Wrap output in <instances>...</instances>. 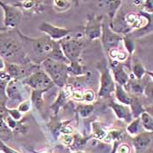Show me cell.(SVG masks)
I'll return each mask as SVG.
<instances>
[{"label":"cell","instance_id":"6da1fadb","mask_svg":"<svg viewBox=\"0 0 153 153\" xmlns=\"http://www.w3.org/2000/svg\"><path fill=\"white\" fill-rule=\"evenodd\" d=\"M0 57L6 62L15 64H25L31 61L24 53L22 40L20 38H16L12 32L0 33Z\"/></svg>","mask_w":153,"mask_h":153},{"label":"cell","instance_id":"7a4b0ae2","mask_svg":"<svg viewBox=\"0 0 153 153\" xmlns=\"http://www.w3.org/2000/svg\"><path fill=\"white\" fill-rule=\"evenodd\" d=\"M42 65L45 68L44 72L49 76L53 83L60 88H64V86L68 83V65L50 58L44 59Z\"/></svg>","mask_w":153,"mask_h":153},{"label":"cell","instance_id":"3957f363","mask_svg":"<svg viewBox=\"0 0 153 153\" xmlns=\"http://www.w3.org/2000/svg\"><path fill=\"white\" fill-rule=\"evenodd\" d=\"M17 33L22 41L28 42L29 45H31L32 50L33 51V53L35 54H37L39 57L45 58V59L49 58L50 54L52 53L53 48L57 43V41L52 40L47 35L39 37V38L35 39V38H30V37L23 35L19 30H17Z\"/></svg>","mask_w":153,"mask_h":153},{"label":"cell","instance_id":"277c9868","mask_svg":"<svg viewBox=\"0 0 153 153\" xmlns=\"http://www.w3.org/2000/svg\"><path fill=\"white\" fill-rule=\"evenodd\" d=\"M59 44L65 57L69 62L79 60L84 47L83 39L68 36L59 40Z\"/></svg>","mask_w":153,"mask_h":153},{"label":"cell","instance_id":"5b68a950","mask_svg":"<svg viewBox=\"0 0 153 153\" xmlns=\"http://www.w3.org/2000/svg\"><path fill=\"white\" fill-rule=\"evenodd\" d=\"M5 62L4 71L9 75L10 79L17 80V81H23L26 77L31 75L33 73L39 69L37 64H33L32 61L25 63V64H15Z\"/></svg>","mask_w":153,"mask_h":153},{"label":"cell","instance_id":"8992f818","mask_svg":"<svg viewBox=\"0 0 153 153\" xmlns=\"http://www.w3.org/2000/svg\"><path fill=\"white\" fill-rule=\"evenodd\" d=\"M21 82L24 85L28 86L30 88H32V90L38 91H48L53 86V83L49 78V76L44 71L40 69L33 73L31 75H29Z\"/></svg>","mask_w":153,"mask_h":153},{"label":"cell","instance_id":"52a82bcc","mask_svg":"<svg viewBox=\"0 0 153 153\" xmlns=\"http://www.w3.org/2000/svg\"><path fill=\"white\" fill-rule=\"evenodd\" d=\"M99 70L101 72V78H100L101 86L98 92V96L101 98L109 97L110 94L115 92L116 83L114 82L112 74H110L109 68L105 65V63L103 62L100 63Z\"/></svg>","mask_w":153,"mask_h":153},{"label":"cell","instance_id":"ba28073f","mask_svg":"<svg viewBox=\"0 0 153 153\" xmlns=\"http://www.w3.org/2000/svg\"><path fill=\"white\" fill-rule=\"evenodd\" d=\"M0 6L4 11V28L15 29L19 25V24L22 18V12L15 5H11L4 2L0 1Z\"/></svg>","mask_w":153,"mask_h":153},{"label":"cell","instance_id":"9c48e42d","mask_svg":"<svg viewBox=\"0 0 153 153\" xmlns=\"http://www.w3.org/2000/svg\"><path fill=\"white\" fill-rule=\"evenodd\" d=\"M102 45L107 51L108 52L111 49L117 48L119 43L123 40V37L113 32L109 25L105 22H102Z\"/></svg>","mask_w":153,"mask_h":153},{"label":"cell","instance_id":"30bf717a","mask_svg":"<svg viewBox=\"0 0 153 153\" xmlns=\"http://www.w3.org/2000/svg\"><path fill=\"white\" fill-rule=\"evenodd\" d=\"M25 86L21 81H17L11 79L6 86L5 93L7 96V102H22L25 101L24 99L23 87Z\"/></svg>","mask_w":153,"mask_h":153},{"label":"cell","instance_id":"8fae6325","mask_svg":"<svg viewBox=\"0 0 153 153\" xmlns=\"http://www.w3.org/2000/svg\"><path fill=\"white\" fill-rule=\"evenodd\" d=\"M39 29L42 33H46V35L48 36L52 40L57 41V42L63 39L64 38L68 37L69 35V33H72L70 29L56 26L52 24L47 23V22H43L39 25Z\"/></svg>","mask_w":153,"mask_h":153},{"label":"cell","instance_id":"7c38bea8","mask_svg":"<svg viewBox=\"0 0 153 153\" xmlns=\"http://www.w3.org/2000/svg\"><path fill=\"white\" fill-rule=\"evenodd\" d=\"M102 17H92L87 24L84 33L90 40L99 39L102 35Z\"/></svg>","mask_w":153,"mask_h":153},{"label":"cell","instance_id":"4fadbf2b","mask_svg":"<svg viewBox=\"0 0 153 153\" xmlns=\"http://www.w3.org/2000/svg\"><path fill=\"white\" fill-rule=\"evenodd\" d=\"M152 140V132H141L133 137V145L136 153H145Z\"/></svg>","mask_w":153,"mask_h":153},{"label":"cell","instance_id":"5bb4252c","mask_svg":"<svg viewBox=\"0 0 153 153\" xmlns=\"http://www.w3.org/2000/svg\"><path fill=\"white\" fill-rule=\"evenodd\" d=\"M108 107H110L113 109L114 113L116 114V116H117V117L118 119L123 120V121H125L128 123H130V122L133 120L131 110H130V108L128 106L112 101V102H110L108 103Z\"/></svg>","mask_w":153,"mask_h":153},{"label":"cell","instance_id":"9a60e30c","mask_svg":"<svg viewBox=\"0 0 153 153\" xmlns=\"http://www.w3.org/2000/svg\"><path fill=\"white\" fill-rule=\"evenodd\" d=\"M113 62H114V64H111V68L113 71L114 82H115V83H117L118 85L124 88L128 82L129 79H130L129 75L124 69V68L121 64H119L116 60H114Z\"/></svg>","mask_w":153,"mask_h":153},{"label":"cell","instance_id":"2e32d148","mask_svg":"<svg viewBox=\"0 0 153 153\" xmlns=\"http://www.w3.org/2000/svg\"><path fill=\"white\" fill-rule=\"evenodd\" d=\"M95 3L98 4V7L107 9L110 22L116 17V13L122 4V1H99Z\"/></svg>","mask_w":153,"mask_h":153},{"label":"cell","instance_id":"e0dca14e","mask_svg":"<svg viewBox=\"0 0 153 153\" xmlns=\"http://www.w3.org/2000/svg\"><path fill=\"white\" fill-rule=\"evenodd\" d=\"M71 97V94L68 93L63 88L59 90V94L56 98V100L54 101V102L50 106V108L53 110L54 115H57L59 112V108H61L62 107L65 105V103L67 102V101Z\"/></svg>","mask_w":153,"mask_h":153},{"label":"cell","instance_id":"ac0fdd59","mask_svg":"<svg viewBox=\"0 0 153 153\" xmlns=\"http://www.w3.org/2000/svg\"><path fill=\"white\" fill-rule=\"evenodd\" d=\"M124 88H126V89L128 90L127 91L128 93L130 92L131 94H135V96L143 94L144 92V88H145L141 80H137L134 77H132L131 79H129L128 82Z\"/></svg>","mask_w":153,"mask_h":153},{"label":"cell","instance_id":"d6986e66","mask_svg":"<svg viewBox=\"0 0 153 153\" xmlns=\"http://www.w3.org/2000/svg\"><path fill=\"white\" fill-rule=\"evenodd\" d=\"M115 94H116L117 99L120 102L121 104H123V105H126V106L130 105L132 96H130L123 87L118 85L117 83H116V86H115Z\"/></svg>","mask_w":153,"mask_h":153},{"label":"cell","instance_id":"ffe728a7","mask_svg":"<svg viewBox=\"0 0 153 153\" xmlns=\"http://www.w3.org/2000/svg\"><path fill=\"white\" fill-rule=\"evenodd\" d=\"M123 130H110L108 131H107L106 137L104 138L103 141L108 143H113L114 145L116 146V149H117V145L120 144V142L123 140ZM116 152V150H115Z\"/></svg>","mask_w":153,"mask_h":153},{"label":"cell","instance_id":"44dd1931","mask_svg":"<svg viewBox=\"0 0 153 153\" xmlns=\"http://www.w3.org/2000/svg\"><path fill=\"white\" fill-rule=\"evenodd\" d=\"M68 74L73 76H82L85 74V68L79 60L72 61L68 65Z\"/></svg>","mask_w":153,"mask_h":153},{"label":"cell","instance_id":"7402d4cb","mask_svg":"<svg viewBox=\"0 0 153 153\" xmlns=\"http://www.w3.org/2000/svg\"><path fill=\"white\" fill-rule=\"evenodd\" d=\"M73 137H74V141H73V143L70 146V148L73 151H75V152H81V150L87 144V142L89 138V137H82L78 134L73 136Z\"/></svg>","mask_w":153,"mask_h":153},{"label":"cell","instance_id":"603a6c76","mask_svg":"<svg viewBox=\"0 0 153 153\" xmlns=\"http://www.w3.org/2000/svg\"><path fill=\"white\" fill-rule=\"evenodd\" d=\"M92 132H93V137H94V138L97 139V140H100V141H103L104 140L107 134L106 129L102 124H100L97 122L93 123Z\"/></svg>","mask_w":153,"mask_h":153},{"label":"cell","instance_id":"cb8c5ba5","mask_svg":"<svg viewBox=\"0 0 153 153\" xmlns=\"http://www.w3.org/2000/svg\"><path fill=\"white\" fill-rule=\"evenodd\" d=\"M140 122L143 128L146 130L147 132H152L153 130V121L152 116L146 112L143 111L140 115Z\"/></svg>","mask_w":153,"mask_h":153},{"label":"cell","instance_id":"d4e9b609","mask_svg":"<svg viewBox=\"0 0 153 153\" xmlns=\"http://www.w3.org/2000/svg\"><path fill=\"white\" fill-rule=\"evenodd\" d=\"M47 91H38V90H32L31 94V102L32 105H34L36 108L40 109L41 107L43 106V94L46 93Z\"/></svg>","mask_w":153,"mask_h":153},{"label":"cell","instance_id":"484cf974","mask_svg":"<svg viewBox=\"0 0 153 153\" xmlns=\"http://www.w3.org/2000/svg\"><path fill=\"white\" fill-rule=\"evenodd\" d=\"M130 106H131V108H132L131 114H132V117H139L140 115L144 111L143 105H142L139 99L137 96H132Z\"/></svg>","mask_w":153,"mask_h":153},{"label":"cell","instance_id":"4316f807","mask_svg":"<svg viewBox=\"0 0 153 153\" xmlns=\"http://www.w3.org/2000/svg\"><path fill=\"white\" fill-rule=\"evenodd\" d=\"M132 74L134 75V78H136L137 80H141L145 74H148V72L145 70L144 67L139 60H135L133 62Z\"/></svg>","mask_w":153,"mask_h":153},{"label":"cell","instance_id":"83f0119b","mask_svg":"<svg viewBox=\"0 0 153 153\" xmlns=\"http://www.w3.org/2000/svg\"><path fill=\"white\" fill-rule=\"evenodd\" d=\"M94 105L93 104H78L77 105V112L80 117L86 118L90 117L94 112Z\"/></svg>","mask_w":153,"mask_h":153},{"label":"cell","instance_id":"f1b7e54d","mask_svg":"<svg viewBox=\"0 0 153 153\" xmlns=\"http://www.w3.org/2000/svg\"><path fill=\"white\" fill-rule=\"evenodd\" d=\"M140 128H141L140 117H137L136 118V119H134V120H132L129 123V125L127 127V132L130 135H131V136L135 137L137 134L141 133V132H139L140 131Z\"/></svg>","mask_w":153,"mask_h":153},{"label":"cell","instance_id":"f546056e","mask_svg":"<svg viewBox=\"0 0 153 153\" xmlns=\"http://www.w3.org/2000/svg\"><path fill=\"white\" fill-rule=\"evenodd\" d=\"M54 7L56 11L58 12H66L68 10L71 6V2L66 1V0H58V1H53Z\"/></svg>","mask_w":153,"mask_h":153},{"label":"cell","instance_id":"4dcf8cb0","mask_svg":"<svg viewBox=\"0 0 153 153\" xmlns=\"http://www.w3.org/2000/svg\"><path fill=\"white\" fill-rule=\"evenodd\" d=\"M123 40L124 42V46L126 47L127 52L129 53L130 55H131L133 53L134 50H135V42H134V40L130 38V36L123 38Z\"/></svg>","mask_w":153,"mask_h":153},{"label":"cell","instance_id":"1f68e13d","mask_svg":"<svg viewBox=\"0 0 153 153\" xmlns=\"http://www.w3.org/2000/svg\"><path fill=\"white\" fill-rule=\"evenodd\" d=\"M31 107H32V102H31L30 100L27 99V100L23 101L22 102H20V103L19 104L17 109H18L21 114H23V113H25V112L29 111V109L31 108Z\"/></svg>","mask_w":153,"mask_h":153},{"label":"cell","instance_id":"d6a6232c","mask_svg":"<svg viewBox=\"0 0 153 153\" xmlns=\"http://www.w3.org/2000/svg\"><path fill=\"white\" fill-rule=\"evenodd\" d=\"M59 140L62 143V145L70 147L74 141V137L71 135H59Z\"/></svg>","mask_w":153,"mask_h":153},{"label":"cell","instance_id":"836d02e7","mask_svg":"<svg viewBox=\"0 0 153 153\" xmlns=\"http://www.w3.org/2000/svg\"><path fill=\"white\" fill-rule=\"evenodd\" d=\"M94 98H95V94H94V91L92 89L83 90V101L89 103V102H94Z\"/></svg>","mask_w":153,"mask_h":153},{"label":"cell","instance_id":"e575fe53","mask_svg":"<svg viewBox=\"0 0 153 153\" xmlns=\"http://www.w3.org/2000/svg\"><path fill=\"white\" fill-rule=\"evenodd\" d=\"M6 111H7V114L12 119H14L15 121H19L23 117V115L17 108H6Z\"/></svg>","mask_w":153,"mask_h":153},{"label":"cell","instance_id":"d590c367","mask_svg":"<svg viewBox=\"0 0 153 153\" xmlns=\"http://www.w3.org/2000/svg\"><path fill=\"white\" fill-rule=\"evenodd\" d=\"M116 153H131V148L130 146L126 143H122L118 144V146L116 149Z\"/></svg>","mask_w":153,"mask_h":153},{"label":"cell","instance_id":"8d00e7d4","mask_svg":"<svg viewBox=\"0 0 153 153\" xmlns=\"http://www.w3.org/2000/svg\"><path fill=\"white\" fill-rule=\"evenodd\" d=\"M21 4V7L25 10H31L35 7V4H37L36 1H32V0H26V1H22L19 2Z\"/></svg>","mask_w":153,"mask_h":153},{"label":"cell","instance_id":"74e56055","mask_svg":"<svg viewBox=\"0 0 153 153\" xmlns=\"http://www.w3.org/2000/svg\"><path fill=\"white\" fill-rule=\"evenodd\" d=\"M72 99H74V101L77 102H82L83 101V90L81 89H74L73 93L71 94Z\"/></svg>","mask_w":153,"mask_h":153},{"label":"cell","instance_id":"f35d334b","mask_svg":"<svg viewBox=\"0 0 153 153\" xmlns=\"http://www.w3.org/2000/svg\"><path fill=\"white\" fill-rule=\"evenodd\" d=\"M0 152L3 153H19L11 147H9L8 145H6L1 139H0Z\"/></svg>","mask_w":153,"mask_h":153},{"label":"cell","instance_id":"ab89813d","mask_svg":"<svg viewBox=\"0 0 153 153\" xmlns=\"http://www.w3.org/2000/svg\"><path fill=\"white\" fill-rule=\"evenodd\" d=\"M128 58V53L127 52H124V51H122V50H119L118 49L117 53V56H116V61H124L126 60Z\"/></svg>","mask_w":153,"mask_h":153},{"label":"cell","instance_id":"60d3db41","mask_svg":"<svg viewBox=\"0 0 153 153\" xmlns=\"http://www.w3.org/2000/svg\"><path fill=\"white\" fill-rule=\"evenodd\" d=\"M4 67H5V62L0 57V71L4 70Z\"/></svg>","mask_w":153,"mask_h":153},{"label":"cell","instance_id":"b9f144b4","mask_svg":"<svg viewBox=\"0 0 153 153\" xmlns=\"http://www.w3.org/2000/svg\"><path fill=\"white\" fill-rule=\"evenodd\" d=\"M34 153H52L49 151H39V152H33Z\"/></svg>","mask_w":153,"mask_h":153},{"label":"cell","instance_id":"7bdbcfd3","mask_svg":"<svg viewBox=\"0 0 153 153\" xmlns=\"http://www.w3.org/2000/svg\"><path fill=\"white\" fill-rule=\"evenodd\" d=\"M0 31H7V29H5V28H0Z\"/></svg>","mask_w":153,"mask_h":153},{"label":"cell","instance_id":"ee69618b","mask_svg":"<svg viewBox=\"0 0 153 153\" xmlns=\"http://www.w3.org/2000/svg\"><path fill=\"white\" fill-rule=\"evenodd\" d=\"M72 153H84L82 152H72Z\"/></svg>","mask_w":153,"mask_h":153},{"label":"cell","instance_id":"f6af8a7d","mask_svg":"<svg viewBox=\"0 0 153 153\" xmlns=\"http://www.w3.org/2000/svg\"><path fill=\"white\" fill-rule=\"evenodd\" d=\"M0 153H2V152H0Z\"/></svg>","mask_w":153,"mask_h":153},{"label":"cell","instance_id":"bcb514c9","mask_svg":"<svg viewBox=\"0 0 153 153\" xmlns=\"http://www.w3.org/2000/svg\"><path fill=\"white\" fill-rule=\"evenodd\" d=\"M59 153H61V152H59Z\"/></svg>","mask_w":153,"mask_h":153}]
</instances>
